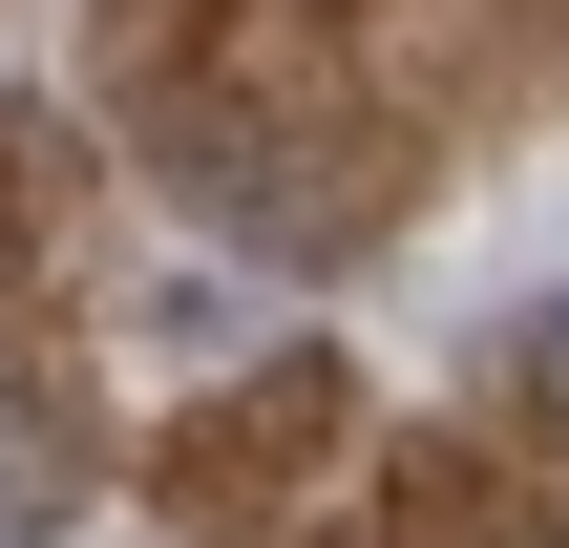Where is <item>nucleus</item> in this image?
<instances>
[{
	"instance_id": "1",
	"label": "nucleus",
	"mask_w": 569,
	"mask_h": 548,
	"mask_svg": "<svg viewBox=\"0 0 569 548\" xmlns=\"http://www.w3.org/2000/svg\"><path fill=\"white\" fill-rule=\"evenodd\" d=\"M63 507H84V422L42 380H0V548H63Z\"/></svg>"
},
{
	"instance_id": "2",
	"label": "nucleus",
	"mask_w": 569,
	"mask_h": 548,
	"mask_svg": "<svg viewBox=\"0 0 569 548\" xmlns=\"http://www.w3.org/2000/svg\"><path fill=\"white\" fill-rule=\"evenodd\" d=\"M528 401H549V422H569V296H549V317H528Z\"/></svg>"
}]
</instances>
